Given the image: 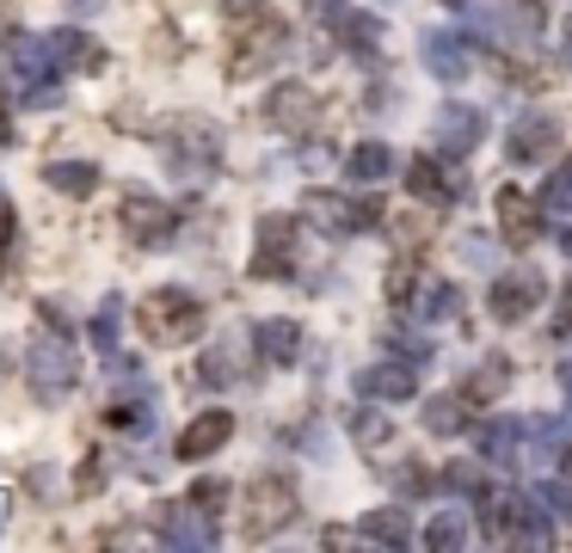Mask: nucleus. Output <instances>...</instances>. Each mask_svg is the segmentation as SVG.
I'll use <instances>...</instances> for the list:
<instances>
[{
  "label": "nucleus",
  "mask_w": 572,
  "mask_h": 553,
  "mask_svg": "<svg viewBox=\"0 0 572 553\" xmlns=\"http://www.w3.org/2000/svg\"><path fill=\"white\" fill-rule=\"evenodd\" d=\"M560 252H566V259H572V228H560Z\"/></svg>",
  "instance_id": "48"
},
{
  "label": "nucleus",
  "mask_w": 572,
  "mask_h": 553,
  "mask_svg": "<svg viewBox=\"0 0 572 553\" xmlns=\"http://www.w3.org/2000/svg\"><path fill=\"white\" fill-rule=\"evenodd\" d=\"M499 234H505L511 247H535V240H542V203H535L530 191H518V184L499 191Z\"/></svg>",
  "instance_id": "13"
},
{
  "label": "nucleus",
  "mask_w": 572,
  "mask_h": 553,
  "mask_svg": "<svg viewBox=\"0 0 572 553\" xmlns=\"http://www.w3.org/2000/svg\"><path fill=\"white\" fill-rule=\"evenodd\" d=\"M363 529H320V547H358Z\"/></svg>",
  "instance_id": "41"
},
{
  "label": "nucleus",
  "mask_w": 572,
  "mask_h": 553,
  "mask_svg": "<svg viewBox=\"0 0 572 553\" xmlns=\"http://www.w3.org/2000/svg\"><path fill=\"white\" fill-rule=\"evenodd\" d=\"M535 443H542V449H566V419H535Z\"/></svg>",
  "instance_id": "40"
},
{
  "label": "nucleus",
  "mask_w": 572,
  "mask_h": 553,
  "mask_svg": "<svg viewBox=\"0 0 572 553\" xmlns=\"http://www.w3.org/2000/svg\"><path fill=\"white\" fill-rule=\"evenodd\" d=\"M314 111H320V99H314V87H302V80H283V87L265 92V123H271V130H283V135L308 130Z\"/></svg>",
  "instance_id": "12"
},
{
  "label": "nucleus",
  "mask_w": 572,
  "mask_h": 553,
  "mask_svg": "<svg viewBox=\"0 0 572 553\" xmlns=\"http://www.w3.org/2000/svg\"><path fill=\"white\" fill-rule=\"evenodd\" d=\"M99 486H106V455H87L80 461V474H74V492L80 499H93Z\"/></svg>",
  "instance_id": "36"
},
{
  "label": "nucleus",
  "mask_w": 572,
  "mask_h": 553,
  "mask_svg": "<svg viewBox=\"0 0 572 553\" xmlns=\"http://www.w3.org/2000/svg\"><path fill=\"white\" fill-rule=\"evenodd\" d=\"M425 68L438 80H468L474 74V50L455 31H425Z\"/></svg>",
  "instance_id": "19"
},
{
  "label": "nucleus",
  "mask_w": 572,
  "mask_h": 553,
  "mask_svg": "<svg viewBox=\"0 0 572 553\" xmlns=\"http://www.w3.org/2000/svg\"><path fill=\"white\" fill-rule=\"evenodd\" d=\"M228 436H234V419H228V412H203V419H191L185 431H179L173 455L179 461H203V455H215Z\"/></svg>",
  "instance_id": "17"
},
{
  "label": "nucleus",
  "mask_w": 572,
  "mask_h": 553,
  "mask_svg": "<svg viewBox=\"0 0 572 553\" xmlns=\"http://www.w3.org/2000/svg\"><path fill=\"white\" fill-rule=\"evenodd\" d=\"M542 203H548V210H560V215H572V167H566V172H554V179H548Z\"/></svg>",
  "instance_id": "37"
},
{
  "label": "nucleus",
  "mask_w": 572,
  "mask_h": 553,
  "mask_svg": "<svg viewBox=\"0 0 572 553\" xmlns=\"http://www.w3.org/2000/svg\"><path fill=\"white\" fill-rule=\"evenodd\" d=\"M7 247H13V203L0 198V252H7Z\"/></svg>",
  "instance_id": "44"
},
{
  "label": "nucleus",
  "mask_w": 572,
  "mask_h": 553,
  "mask_svg": "<svg viewBox=\"0 0 572 553\" xmlns=\"http://www.w3.org/2000/svg\"><path fill=\"white\" fill-rule=\"evenodd\" d=\"M560 62L572 68V31H566V38H560Z\"/></svg>",
  "instance_id": "46"
},
{
  "label": "nucleus",
  "mask_w": 572,
  "mask_h": 553,
  "mask_svg": "<svg viewBox=\"0 0 572 553\" xmlns=\"http://www.w3.org/2000/svg\"><path fill=\"white\" fill-rule=\"evenodd\" d=\"M394 486L400 492H438V474H425V461H400V474H394Z\"/></svg>",
  "instance_id": "35"
},
{
  "label": "nucleus",
  "mask_w": 572,
  "mask_h": 553,
  "mask_svg": "<svg viewBox=\"0 0 572 553\" xmlns=\"http://www.w3.org/2000/svg\"><path fill=\"white\" fill-rule=\"evenodd\" d=\"M480 135H486L480 111H468V105H443V111H438V148H443L450 160L474 154V148H480Z\"/></svg>",
  "instance_id": "18"
},
{
  "label": "nucleus",
  "mask_w": 572,
  "mask_h": 553,
  "mask_svg": "<svg viewBox=\"0 0 572 553\" xmlns=\"http://www.w3.org/2000/svg\"><path fill=\"white\" fill-rule=\"evenodd\" d=\"M74 382H80V356H74V344L62 339V326L38 332V339L26 344V388L43 406H62V400L74 394Z\"/></svg>",
  "instance_id": "3"
},
{
  "label": "nucleus",
  "mask_w": 572,
  "mask_h": 553,
  "mask_svg": "<svg viewBox=\"0 0 572 553\" xmlns=\"http://www.w3.org/2000/svg\"><path fill=\"white\" fill-rule=\"evenodd\" d=\"M345 172L358 184H382L388 172H394V148H388V142H358V148H351V160H345Z\"/></svg>",
  "instance_id": "23"
},
{
  "label": "nucleus",
  "mask_w": 572,
  "mask_h": 553,
  "mask_svg": "<svg viewBox=\"0 0 572 553\" xmlns=\"http://www.w3.org/2000/svg\"><path fill=\"white\" fill-rule=\"evenodd\" d=\"M413 388H419V369L407 363V356L375 363V369H358V394L363 400H413Z\"/></svg>",
  "instance_id": "16"
},
{
  "label": "nucleus",
  "mask_w": 572,
  "mask_h": 553,
  "mask_svg": "<svg viewBox=\"0 0 572 553\" xmlns=\"http://www.w3.org/2000/svg\"><path fill=\"white\" fill-rule=\"evenodd\" d=\"M425 547H438V553H455V547H468V516H462V511H450V516H431V523H425Z\"/></svg>",
  "instance_id": "28"
},
{
  "label": "nucleus",
  "mask_w": 572,
  "mask_h": 553,
  "mask_svg": "<svg viewBox=\"0 0 572 553\" xmlns=\"http://www.w3.org/2000/svg\"><path fill=\"white\" fill-rule=\"evenodd\" d=\"M351 436H358V443H363V449H382V443H388V436H394V424H388V419H382V412H370V406H363V412H358V419H351Z\"/></svg>",
  "instance_id": "33"
},
{
  "label": "nucleus",
  "mask_w": 572,
  "mask_h": 553,
  "mask_svg": "<svg viewBox=\"0 0 572 553\" xmlns=\"http://www.w3.org/2000/svg\"><path fill=\"white\" fill-rule=\"evenodd\" d=\"M388 344H394L407 363H431V339H407V332H388Z\"/></svg>",
  "instance_id": "38"
},
{
  "label": "nucleus",
  "mask_w": 572,
  "mask_h": 553,
  "mask_svg": "<svg viewBox=\"0 0 572 553\" xmlns=\"http://www.w3.org/2000/svg\"><path fill=\"white\" fill-rule=\"evenodd\" d=\"M185 499H191V504H203V511H222V499H228V486H222V480H198V486H191V492H185Z\"/></svg>",
  "instance_id": "39"
},
{
  "label": "nucleus",
  "mask_w": 572,
  "mask_h": 553,
  "mask_svg": "<svg viewBox=\"0 0 572 553\" xmlns=\"http://www.w3.org/2000/svg\"><path fill=\"white\" fill-rule=\"evenodd\" d=\"M535 504H542L554 523H566V516H572V480H566V474H560V480H542V486H535Z\"/></svg>",
  "instance_id": "30"
},
{
  "label": "nucleus",
  "mask_w": 572,
  "mask_h": 553,
  "mask_svg": "<svg viewBox=\"0 0 572 553\" xmlns=\"http://www.w3.org/2000/svg\"><path fill=\"white\" fill-rule=\"evenodd\" d=\"M13 142V123H7V105H0V148Z\"/></svg>",
  "instance_id": "45"
},
{
  "label": "nucleus",
  "mask_w": 572,
  "mask_h": 553,
  "mask_svg": "<svg viewBox=\"0 0 572 553\" xmlns=\"http://www.w3.org/2000/svg\"><path fill=\"white\" fill-rule=\"evenodd\" d=\"M308 19H320V26L333 31L339 43H351V50H375V38H382V26H375L370 13H358L351 0H308Z\"/></svg>",
  "instance_id": "8"
},
{
  "label": "nucleus",
  "mask_w": 572,
  "mask_h": 553,
  "mask_svg": "<svg viewBox=\"0 0 572 553\" xmlns=\"http://www.w3.org/2000/svg\"><path fill=\"white\" fill-rule=\"evenodd\" d=\"M160 541L167 547H191V553H203V547H215V516L203 511V504H173V511H160Z\"/></svg>",
  "instance_id": "10"
},
{
  "label": "nucleus",
  "mask_w": 572,
  "mask_h": 553,
  "mask_svg": "<svg viewBox=\"0 0 572 553\" xmlns=\"http://www.w3.org/2000/svg\"><path fill=\"white\" fill-rule=\"evenodd\" d=\"M118 332H123V302H106V308L93 314V344H99L106 356H118Z\"/></svg>",
  "instance_id": "31"
},
{
  "label": "nucleus",
  "mask_w": 572,
  "mask_h": 553,
  "mask_svg": "<svg viewBox=\"0 0 572 553\" xmlns=\"http://www.w3.org/2000/svg\"><path fill=\"white\" fill-rule=\"evenodd\" d=\"M228 375H234V369H228V356H203V382H228Z\"/></svg>",
  "instance_id": "43"
},
{
  "label": "nucleus",
  "mask_w": 572,
  "mask_h": 553,
  "mask_svg": "<svg viewBox=\"0 0 572 553\" xmlns=\"http://www.w3.org/2000/svg\"><path fill=\"white\" fill-rule=\"evenodd\" d=\"M419 314H425V320H455V314H462V290H455V283H431Z\"/></svg>",
  "instance_id": "32"
},
{
  "label": "nucleus",
  "mask_w": 572,
  "mask_h": 553,
  "mask_svg": "<svg viewBox=\"0 0 572 553\" xmlns=\"http://www.w3.org/2000/svg\"><path fill=\"white\" fill-rule=\"evenodd\" d=\"M407 191L425 203H462L468 198V172H455L450 160H407Z\"/></svg>",
  "instance_id": "9"
},
{
  "label": "nucleus",
  "mask_w": 572,
  "mask_h": 553,
  "mask_svg": "<svg viewBox=\"0 0 572 553\" xmlns=\"http://www.w3.org/2000/svg\"><path fill=\"white\" fill-rule=\"evenodd\" d=\"M560 474H566V480H572V449H560Z\"/></svg>",
  "instance_id": "47"
},
{
  "label": "nucleus",
  "mask_w": 572,
  "mask_h": 553,
  "mask_svg": "<svg viewBox=\"0 0 572 553\" xmlns=\"http://www.w3.org/2000/svg\"><path fill=\"white\" fill-rule=\"evenodd\" d=\"M148 412H154V406H148V394H123V400H111V406H106V424H111V431H123V436H142Z\"/></svg>",
  "instance_id": "27"
},
{
  "label": "nucleus",
  "mask_w": 572,
  "mask_h": 553,
  "mask_svg": "<svg viewBox=\"0 0 572 553\" xmlns=\"http://www.w3.org/2000/svg\"><path fill=\"white\" fill-rule=\"evenodd\" d=\"M554 332H572V283L560 290V302H554V320H548Z\"/></svg>",
  "instance_id": "42"
},
{
  "label": "nucleus",
  "mask_w": 572,
  "mask_h": 553,
  "mask_svg": "<svg viewBox=\"0 0 572 553\" xmlns=\"http://www.w3.org/2000/svg\"><path fill=\"white\" fill-rule=\"evenodd\" d=\"M283 43H290V31H283L278 13H265V7H240L234 13V43H228V74L234 80L259 74L271 56H283Z\"/></svg>",
  "instance_id": "4"
},
{
  "label": "nucleus",
  "mask_w": 572,
  "mask_h": 553,
  "mask_svg": "<svg viewBox=\"0 0 572 553\" xmlns=\"http://www.w3.org/2000/svg\"><path fill=\"white\" fill-rule=\"evenodd\" d=\"M253 351L265 356L271 369H290L295 356H302V320H283V314L259 320V326H253Z\"/></svg>",
  "instance_id": "15"
},
{
  "label": "nucleus",
  "mask_w": 572,
  "mask_h": 553,
  "mask_svg": "<svg viewBox=\"0 0 572 553\" xmlns=\"http://www.w3.org/2000/svg\"><path fill=\"white\" fill-rule=\"evenodd\" d=\"M419 283H425V271H419V259H394V264H388V283H382V290H388V302H413V295H419Z\"/></svg>",
  "instance_id": "29"
},
{
  "label": "nucleus",
  "mask_w": 572,
  "mask_h": 553,
  "mask_svg": "<svg viewBox=\"0 0 572 553\" xmlns=\"http://www.w3.org/2000/svg\"><path fill=\"white\" fill-rule=\"evenodd\" d=\"M560 382H566V400H572V363H560Z\"/></svg>",
  "instance_id": "49"
},
{
  "label": "nucleus",
  "mask_w": 572,
  "mask_h": 553,
  "mask_svg": "<svg viewBox=\"0 0 572 553\" xmlns=\"http://www.w3.org/2000/svg\"><path fill=\"white\" fill-rule=\"evenodd\" d=\"M136 326L148 332L154 344H191V339H203V326H210V308L198 302V295H185V290H154V295H142L136 302Z\"/></svg>",
  "instance_id": "2"
},
{
  "label": "nucleus",
  "mask_w": 572,
  "mask_h": 553,
  "mask_svg": "<svg viewBox=\"0 0 572 553\" xmlns=\"http://www.w3.org/2000/svg\"><path fill=\"white\" fill-rule=\"evenodd\" d=\"M468 406H474L468 394H438V400H425V431L455 436V431L468 424Z\"/></svg>",
  "instance_id": "26"
},
{
  "label": "nucleus",
  "mask_w": 572,
  "mask_h": 553,
  "mask_svg": "<svg viewBox=\"0 0 572 553\" xmlns=\"http://www.w3.org/2000/svg\"><path fill=\"white\" fill-rule=\"evenodd\" d=\"M505 388H511V363H505V356H486V363H480L474 375H468L462 394L474 400V406H486V400H499Z\"/></svg>",
  "instance_id": "25"
},
{
  "label": "nucleus",
  "mask_w": 572,
  "mask_h": 553,
  "mask_svg": "<svg viewBox=\"0 0 572 553\" xmlns=\"http://www.w3.org/2000/svg\"><path fill=\"white\" fill-rule=\"evenodd\" d=\"M542 295H548V283L535 271H511L486 290V308H493V320H530L542 308Z\"/></svg>",
  "instance_id": "11"
},
{
  "label": "nucleus",
  "mask_w": 572,
  "mask_h": 553,
  "mask_svg": "<svg viewBox=\"0 0 572 553\" xmlns=\"http://www.w3.org/2000/svg\"><path fill=\"white\" fill-rule=\"evenodd\" d=\"M302 215L320 228V234H363V228H382L388 210L375 198H339V191H308L302 198Z\"/></svg>",
  "instance_id": "5"
},
{
  "label": "nucleus",
  "mask_w": 572,
  "mask_h": 553,
  "mask_svg": "<svg viewBox=\"0 0 572 553\" xmlns=\"http://www.w3.org/2000/svg\"><path fill=\"white\" fill-rule=\"evenodd\" d=\"M474 443H480V455L493 461V467H511V461H518V449H523V424H511V419L474 424Z\"/></svg>",
  "instance_id": "20"
},
{
  "label": "nucleus",
  "mask_w": 572,
  "mask_h": 553,
  "mask_svg": "<svg viewBox=\"0 0 572 553\" xmlns=\"http://www.w3.org/2000/svg\"><path fill=\"white\" fill-rule=\"evenodd\" d=\"M0 516H7V499H0Z\"/></svg>",
  "instance_id": "51"
},
{
  "label": "nucleus",
  "mask_w": 572,
  "mask_h": 553,
  "mask_svg": "<svg viewBox=\"0 0 572 553\" xmlns=\"http://www.w3.org/2000/svg\"><path fill=\"white\" fill-rule=\"evenodd\" d=\"M363 535H370V541H382V547H407V541H413V516H407V511H394V504H382V511H370V516H363Z\"/></svg>",
  "instance_id": "24"
},
{
  "label": "nucleus",
  "mask_w": 572,
  "mask_h": 553,
  "mask_svg": "<svg viewBox=\"0 0 572 553\" xmlns=\"http://www.w3.org/2000/svg\"><path fill=\"white\" fill-rule=\"evenodd\" d=\"M253 276L259 283H283V276H295V222L290 215H265V222H259Z\"/></svg>",
  "instance_id": "7"
},
{
  "label": "nucleus",
  "mask_w": 572,
  "mask_h": 553,
  "mask_svg": "<svg viewBox=\"0 0 572 553\" xmlns=\"http://www.w3.org/2000/svg\"><path fill=\"white\" fill-rule=\"evenodd\" d=\"M480 486H486V480H480V467H462V461L438 474V492H462V499H474Z\"/></svg>",
  "instance_id": "34"
},
{
  "label": "nucleus",
  "mask_w": 572,
  "mask_h": 553,
  "mask_svg": "<svg viewBox=\"0 0 572 553\" xmlns=\"http://www.w3.org/2000/svg\"><path fill=\"white\" fill-rule=\"evenodd\" d=\"M302 516V492L290 474H253L240 492V541H271Z\"/></svg>",
  "instance_id": "1"
},
{
  "label": "nucleus",
  "mask_w": 572,
  "mask_h": 553,
  "mask_svg": "<svg viewBox=\"0 0 572 553\" xmlns=\"http://www.w3.org/2000/svg\"><path fill=\"white\" fill-rule=\"evenodd\" d=\"M118 222H123V234H130L136 247H167V240L179 234V215L160 198H148V191H130V198L118 203Z\"/></svg>",
  "instance_id": "6"
},
{
  "label": "nucleus",
  "mask_w": 572,
  "mask_h": 553,
  "mask_svg": "<svg viewBox=\"0 0 572 553\" xmlns=\"http://www.w3.org/2000/svg\"><path fill=\"white\" fill-rule=\"evenodd\" d=\"M560 148V123L554 118H523V123H511V135H505V154L518 160V167H535V160H548Z\"/></svg>",
  "instance_id": "14"
},
{
  "label": "nucleus",
  "mask_w": 572,
  "mask_h": 553,
  "mask_svg": "<svg viewBox=\"0 0 572 553\" xmlns=\"http://www.w3.org/2000/svg\"><path fill=\"white\" fill-rule=\"evenodd\" d=\"M43 179H50V191H62V198H93V191H99V167H93V160H50Z\"/></svg>",
  "instance_id": "21"
},
{
  "label": "nucleus",
  "mask_w": 572,
  "mask_h": 553,
  "mask_svg": "<svg viewBox=\"0 0 572 553\" xmlns=\"http://www.w3.org/2000/svg\"><path fill=\"white\" fill-rule=\"evenodd\" d=\"M56 68H87V74H99L106 68V50H99L87 31H56Z\"/></svg>",
  "instance_id": "22"
},
{
  "label": "nucleus",
  "mask_w": 572,
  "mask_h": 553,
  "mask_svg": "<svg viewBox=\"0 0 572 553\" xmlns=\"http://www.w3.org/2000/svg\"><path fill=\"white\" fill-rule=\"evenodd\" d=\"M443 7H462V0H443Z\"/></svg>",
  "instance_id": "50"
}]
</instances>
